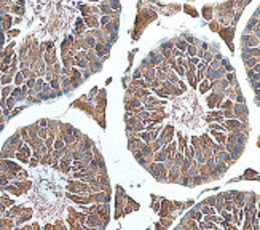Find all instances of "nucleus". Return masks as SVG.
<instances>
[{
  "label": "nucleus",
  "instance_id": "nucleus-16",
  "mask_svg": "<svg viewBox=\"0 0 260 230\" xmlns=\"http://www.w3.org/2000/svg\"><path fill=\"white\" fill-rule=\"evenodd\" d=\"M209 88H211V83H209V82H207L206 78H204V80L201 82V85H199V93H201V94H204V93H206V91H207Z\"/></svg>",
  "mask_w": 260,
  "mask_h": 230
},
{
  "label": "nucleus",
  "instance_id": "nucleus-1",
  "mask_svg": "<svg viewBox=\"0 0 260 230\" xmlns=\"http://www.w3.org/2000/svg\"><path fill=\"white\" fill-rule=\"evenodd\" d=\"M85 225L90 227V229H101V230L106 229V224H104V221L98 216V213L88 214V216H86V224Z\"/></svg>",
  "mask_w": 260,
  "mask_h": 230
},
{
  "label": "nucleus",
  "instance_id": "nucleus-27",
  "mask_svg": "<svg viewBox=\"0 0 260 230\" xmlns=\"http://www.w3.org/2000/svg\"><path fill=\"white\" fill-rule=\"evenodd\" d=\"M220 214H222V217L225 219V222H228V224H230V222H232V214L228 213V211H225V209H224V211H222V213H220Z\"/></svg>",
  "mask_w": 260,
  "mask_h": 230
},
{
  "label": "nucleus",
  "instance_id": "nucleus-44",
  "mask_svg": "<svg viewBox=\"0 0 260 230\" xmlns=\"http://www.w3.org/2000/svg\"><path fill=\"white\" fill-rule=\"evenodd\" d=\"M51 86H53V88H57V86H59V82H57V78H54V80L51 82Z\"/></svg>",
  "mask_w": 260,
  "mask_h": 230
},
{
  "label": "nucleus",
  "instance_id": "nucleus-25",
  "mask_svg": "<svg viewBox=\"0 0 260 230\" xmlns=\"http://www.w3.org/2000/svg\"><path fill=\"white\" fill-rule=\"evenodd\" d=\"M222 112H224V118H227V120H233V118H235L233 109L232 110H222Z\"/></svg>",
  "mask_w": 260,
  "mask_h": 230
},
{
  "label": "nucleus",
  "instance_id": "nucleus-4",
  "mask_svg": "<svg viewBox=\"0 0 260 230\" xmlns=\"http://www.w3.org/2000/svg\"><path fill=\"white\" fill-rule=\"evenodd\" d=\"M224 96L225 93H215V91H212V94H209L207 96V105L211 107V109H214V107H219L220 104H222V101H224Z\"/></svg>",
  "mask_w": 260,
  "mask_h": 230
},
{
  "label": "nucleus",
  "instance_id": "nucleus-14",
  "mask_svg": "<svg viewBox=\"0 0 260 230\" xmlns=\"http://www.w3.org/2000/svg\"><path fill=\"white\" fill-rule=\"evenodd\" d=\"M203 18L204 19H211L212 18V7L211 5H206L203 8Z\"/></svg>",
  "mask_w": 260,
  "mask_h": 230
},
{
  "label": "nucleus",
  "instance_id": "nucleus-10",
  "mask_svg": "<svg viewBox=\"0 0 260 230\" xmlns=\"http://www.w3.org/2000/svg\"><path fill=\"white\" fill-rule=\"evenodd\" d=\"M220 66H222V67L225 69V72H227V74H228V72H235V69H233V66L230 64V61H228L227 58H224V59L220 61Z\"/></svg>",
  "mask_w": 260,
  "mask_h": 230
},
{
  "label": "nucleus",
  "instance_id": "nucleus-22",
  "mask_svg": "<svg viewBox=\"0 0 260 230\" xmlns=\"http://www.w3.org/2000/svg\"><path fill=\"white\" fill-rule=\"evenodd\" d=\"M244 64H246V69H254V66L257 64V59L255 58H249L247 61H244Z\"/></svg>",
  "mask_w": 260,
  "mask_h": 230
},
{
  "label": "nucleus",
  "instance_id": "nucleus-18",
  "mask_svg": "<svg viewBox=\"0 0 260 230\" xmlns=\"http://www.w3.org/2000/svg\"><path fill=\"white\" fill-rule=\"evenodd\" d=\"M183 10H185V11H187L191 18H196V16H198V11H196L193 7H190V5H185V7H183Z\"/></svg>",
  "mask_w": 260,
  "mask_h": 230
},
{
  "label": "nucleus",
  "instance_id": "nucleus-7",
  "mask_svg": "<svg viewBox=\"0 0 260 230\" xmlns=\"http://www.w3.org/2000/svg\"><path fill=\"white\" fill-rule=\"evenodd\" d=\"M211 134L215 137V141L219 142L220 145H225V144H227V136H225V133H219V131L211 129Z\"/></svg>",
  "mask_w": 260,
  "mask_h": 230
},
{
  "label": "nucleus",
  "instance_id": "nucleus-2",
  "mask_svg": "<svg viewBox=\"0 0 260 230\" xmlns=\"http://www.w3.org/2000/svg\"><path fill=\"white\" fill-rule=\"evenodd\" d=\"M233 113H235V118H238V120H241V123L243 125H247V107H246V104H235L233 105Z\"/></svg>",
  "mask_w": 260,
  "mask_h": 230
},
{
  "label": "nucleus",
  "instance_id": "nucleus-11",
  "mask_svg": "<svg viewBox=\"0 0 260 230\" xmlns=\"http://www.w3.org/2000/svg\"><path fill=\"white\" fill-rule=\"evenodd\" d=\"M233 101H230V99H225V101H222V104L219 105L220 110H232L233 109Z\"/></svg>",
  "mask_w": 260,
  "mask_h": 230
},
{
  "label": "nucleus",
  "instance_id": "nucleus-46",
  "mask_svg": "<svg viewBox=\"0 0 260 230\" xmlns=\"http://www.w3.org/2000/svg\"><path fill=\"white\" fill-rule=\"evenodd\" d=\"M37 165V160H30V166H35Z\"/></svg>",
  "mask_w": 260,
  "mask_h": 230
},
{
  "label": "nucleus",
  "instance_id": "nucleus-13",
  "mask_svg": "<svg viewBox=\"0 0 260 230\" xmlns=\"http://www.w3.org/2000/svg\"><path fill=\"white\" fill-rule=\"evenodd\" d=\"M91 70V74H96V72H99L102 69V62L101 61H96V62H93V64H90V67H88Z\"/></svg>",
  "mask_w": 260,
  "mask_h": 230
},
{
  "label": "nucleus",
  "instance_id": "nucleus-43",
  "mask_svg": "<svg viewBox=\"0 0 260 230\" xmlns=\"http://www.w3.org/2000/svg\"><path fill=\"white\" fill-rule=\"evenodd\" d=\"M10 80H11V78H10V75H5L3 78H2V83H10Z\"/></svg>",
  "mask_w": 260,
  "mask_h": 230
},
{
  "label": "nucleus",
  "instance_id": "nucleus-34",
  "mask_svg": "<svg viewBox=\"0 0 260 230\" xmlns=\"http://www.w3.org/2000/svg\"><path fill=\"white\" fill-rule=\"evenodd\" d=\"M90 75H91V70H90V69H85V70H83V74H81V77H83V80H86V78H88Z\"/></svg>",
  "mask_w": 260,
  "mask_h": 230
},
{
  "label": "nucleus",
  "instance_id": "nucleus-45",
  "mask_svg": "<svg viewBox=\"0 0 260 230\" xmlns=\"http://www.w3.org/2000/svg\"><path fill=\"white\" fill-rule=\"evenodd\" d=\"M21 82H22V75H21V74H18V75H16V83L19 85Z\"/></svg>",
  "mask_w": 260,
  "mask_h": 230
},
{
  "label": "nucleus",
  "instance_id": "nucleus-38",
  "mask_svg": "<svg viewBox=\"0 0 260 230\" xmlns=\"http://www.w3.org/2000/svg\"><path fill=\"white\" fill-rule=\"evenodd\" d=\"M160 206H161V205H160V203L153 201V205H152V209H153V211H156V213H158V211H160Z\"/></svg>",
  "mask_w": 260,
  "mask_h": 230
},
{
  "label": "nucleus",
  "instance_id": "nucleus-32",
  "mask_svg": "<svg viewBox=\"0 0 260 230\" xmlns=\"http://www.w3.org/2000/svg\"><path fill=\"white\" fill-rule=\"evenodd\" d=\"M107 3H109L110 8H114V10H120V3H118V2H107Z\"/></svg>",
  "mask_w": 260,
  "mask_h": 230
},
{
  "label": "nucleus",
  "instance_id": "nucleus-31",
  "mask_svg": "<svg viewBox=\"0 0 260 230\" xmlns=\"http://www.w3.org/2000/svg\"><path fill=\"white\" fill-rule=\"evenodd\" d=\"M254 77H255V72H254L252 69H247V80H249V83L254 80Z\"/></svg>",
  "mask_w": 260,
  "mask_h": 230
},
{
  "label": "nucleus",
  "instance_id": "nucleus-39",
  "mask_svg": "<svg viewBox=\"0 0 260 230\" xmlns=\"http://www.w3.org/2000/svg\"><path fill=\"white\" fill-rule=\"evenodd\" d=\"M73 178H75V179H85V174H83V171H81V173H75V174H73Z\"/></svg>",
  "mask_w": 260,
  "mask_h": 230
},
{
  "label": "nucleus",
  "instance_id": "nucleus-33",
  "mask_svg": "<svg viewBox=\"0 0 260 230\" xmlns=\"http://www.w3.org/2000/svg\"><path fill=\"white\" fill-rule=\"evenodd\" d=\"M254 99H255V104L257 105H260V89H257V91H254Z\"/></svg>",
  "mask_w": 260,
  "mask_h": 230
},
{
  "label": "nucleus",
  "instance_id": "nucleus-26",
  "mask_svg": "<svg viewBox=\"0 0 260 230\" xmlns=\"http://www.w3.org/2000/svg\"><path fill=\"white\" fill-rule=\"evenodd\" d=\"M209 29H211L212 32H219L220 27H219V24H217V21H211V23H209Z\"/></svg>",
  "mask_w": 260,
  "mask_h": 230
},
{
  "label": "nucleus",
  "instance_id": "nucleus-15",
  "mask_svg": "<svg viewBox=\"0 0 260 230\" xmlns=\"http://www.w3.org/2000/svg\"><path fill=\"white\" fill-rule=\"evenodd\" d=\"M191 144H193V149H195V152L201 150V141H199V137H198V136H191Z\"/></svg>",
  "mask_w": 260,
  "mask_h": 230
},
{
  "label": "nucleus",
  "instance_id": "nucleus-28",
  "mask_svg": "<svg viewBox=\"0 0 260 230\" xmlns=\"http://www.w3.org/2000/svg\"><path fill=\"white\" fill-rule=\"evenodd\" d=\"M5 190H8V192H11V194H15V195H21V190H18L15 186H8V187H5Z\"/></svg>",
  "mask_w": 260,
  "mask_h": 230
},
{
  "label": "nucleus",
  "instance_id": "nucleus-42",
  "mask_svg": "<svg viewBox=\"0 0 260 230\" xmlns=\"http://www.w3.org/2000/svg\"><path fill=\"white\" fill-rule=\"evenodd\" d=\"M10 91H11V88H10V86H5L3 88V97L7 96V94H10Z\"/></svg>",
  "mask_w": 260,
  "mask_h": 230
},
{
  "label": "nucleus",
  "instance_id": "nucleus-3",
  "mask_svg": "<svg viewBox=\"0 0 260 230\" xmlns=\"http://www.w3.org/2000/svg\"><path fill=\"white\" fill-rule=\"evenodd\" d=\"M260 40L257 38L254 34L251 35H241V48H259Z\"/></svg>",
  "mask_w": 260,
  "mask_h": 230
},
{
  "label": "nucleus",
  "instance_id": "nucleus-30",
  "mask_svg": "<svg viewBox=\"0 0 260 230\" xmlns=\"http://www.w3.org/2000/svg\"><path fill=\"white\" fill-rule=\"evenodd\" d=\"M172 69H174L176 72L179 74V75H183V74H185V70H183V67H180V66H177V64H176V66H172Z\"/></svg>",
  "mask_w": 260,
  "mask_h": 230
},
{
  "label": "nucleus",
  "instance_id": "nucleus-17",
  "mask_svg": "<svg viewBox=\"0 0 260 230\" xmlns=\"http://www.w3.org/2000/svg\"><path fill=\"white\" fill-rule=\"evenodd\" d=\"M85 23H86L88 26H91V27L98 26V19H96V15H93V16H86V18H85Z\"/></svg>",
  "mask_w": 260,
  "mask_h": 230
},
{
  "label": "nucleus",
  "instance_id": "nucleus-9",
  "mask_svg": "<svg viewBox=\"0 0 260 230\" xmlns=\"http://www.w3.org/2000/svg\"><path fill=\"white\" fill-rule=\"evenodd\" d=\"M172 42L176 43V46H177V50H179L180 53H182V51H187V46H188V45H187V42H185V40H182V38H174Z\"/></svg>",
  "mask_w": 260,
  "mask_h": 230
},
{
  "label": "nucleus",
  "instance_id": "nucleus-47",
  "mask_svg": "<svg viewBox=\"0 0 260 230\" xmlns=\"http://www.w3.org/2000/svg\"><path fill=\"white\" fill-rule=\"evenodd\" d=\"M259 50H260V45H259Z\"/></svg>",
  "mask_w": 260,
  "mask_h": 230
},
{
  "label": "nucleus",
  "instance_id": "nucleus-21",
  "mask_svg": "<svg viewBox=\"0 0 260 230\" xmlns=\"http://www.w3.org/2000/svg\"><path fill=\"white\" fill-rule=\"evenodd\" d=\"M141 139L145 141V144H150V142H152V136H150L148 131H142V133H141Z\"/></svg>",
  "mask_w": 260,
  "mask_h": 230
},
{
  "label": "nucleus",
  "instance_id": "nucleus-20",
  "mask_svg": "<svg viewBox=\"0 0 260 230\" xmlns=\"http://www.w3.org/2000/svg\"><path fill=\"white\" fill-rule=\"evenodd\" d=\"M209 129H214V131H219V133H224L225 131L224 125H219V123H211V125H209Z\"/></svg>",
  "mask_w": 260,
  "mask_h": 230
},
{
  "label": "nucleus",
  "instance_id": "nucleus-29",
  "mask_svg": "<svg viewBox=\"0 0 260 230\" xmlns=\"http://www.w3.org/2000/svg\"><path fill=\"white\" fill-rule=\"evenodd\" d=\"M244 178L246 179H251V178H257V173L255 171H252V170H247L246 173H244Z\"/></svg>",
  "mask_w": 260,
  "mask_h": 230
},
{
  "label": "nucleus",
  "instance_id": "nucleus-6",
  "mask_svg": "<svg viewBox=\"0 0 260 230\" xmlns=\"http://www.w3.org/2000/svg\"><path fill=\"white\" fill-rule=\"evenodd\" d=\"M148 61H150L152 66H160L163 62V56L158 51H152V53H148Z\"/></svg>",
  "mask_w": 260,
  "mask_h": 230
},
{
  "label": "nucleus",
  "instance_id": "nucleus-24",
  "mask_svg": "<svg viewBox=\"0 0 260 230\" xmlns=\"http://www.w3.org/2000/svg\"><path fill=\"white\" fill-rule=\"evenodd\" d=\"M155 93L158 94V96H161V97H169V93H168L166 89H163V88H158V89H153Z\"/></svg>",
  "mask_w": 260,
  "mask_h": 230
},
{
  "label": "nucleus",
  "instance_id": "nucleus-19",
  "mask_svg": "<svg viewBox=\"0 0 260 230\" xmlns=\"http://www.w3.org/2000/svg\"><path fill=\"white\" fill-rule=\"evenodd\" d=\"M196 53H198V48H196L195 45H188V46H187V54H188V56L195 58Z\"/></svg>",
  "mask_w": 260,
  "mask_h": 230
},
{
  "label": "nucleus",
  "instance_id": "nucleus-41",
  "mask_svg": "<svg viewBox=\"0 0 260 230\" xmlns=\"http://www.w3.org/2000/svg\"><path fill=\"white\" fill-rule=\"evenodd\" d=\"M54 147H56V149H57V150H61V149H62V147H64V144H62V142H61V141H56V144H54Z\"/></svg>",
  "mask_w": 260,
  "mask_h": 230
},
{
  "label": "nucleus",
  "instance_id": "nucleus-40",
  "mask_svg": "<svg viewBox=\"0 0 260 230\" xmlns=\"http://www.w3.org/2000/svg\"><path fill=\"white\" fill-rule=\"evenodd\" d=\"M110 19H112V16H104V18L101 19V24H107Z\"/></svg>",
  "mask_w": 260,
  "mask_h": 230
},
{
  "label": "nucleus",
  "instance_id": "nucleus-36",
  "mask_svg": "<svg viewBox=\"0 0 260 230\" xmlns=\"http://www.w3.org/2000/svg\"><path fill=\"white\" fill-rule=\"evenodd\" d=\"M251 86L254 88V91H257V89H260V82H252Z\"/></svg>",
  "mask_w": 260,
  "mask_h": 230
},
{
  "label": "nucleus",
  "instance_id": "nucleus-37",
  "mask_svg": "<svg viewBox=\"0 0 260 230\" xmlns=\"http://www.w3.org/2000/svg\"><path fill=\"white\" fill-rule=\"evenodd\" d=\"M177 85L180 86V91H182V93H183V91H185V89H187V85H185V83H183L182 80H179V83H177Z\"/></svg>",
  "mask_w": 260,
  "mask_h": 230
},
{
  "label": "nucleus",
  "instance_id": "nucleus-23",
  "mask_svg": "<svg viewBox=\"0 0 260 230\" xmlns=\"http://www.w3.org/2000/svg\"><path fill=\"white\" fill-rule=\"evenodd\" d=\"M201 205H206V206H215V197H207Z\"/></svg>",
  "mask_w": 260,
  "mask_h": 230
},
{
  "label": "nucleus",
  "instance_id": "nucleus-8",
  "mask_svg": "<svg viewBox=\"0 0 260 230\" xmlns=\"http://www.w3.org/2000/svg\"><path fill=\"white\" fill-rule=\"evenodd\" d=\"M174 50V42L172 40H168V42H163L160 45V51L161 53H168V51H172Z\"/></svg>",
  "mask_w": 260,
  "mask_h": 230
},
{
  "label": "nucleus",
  "instance_id": "nucleus-12",
  "mask_svg": "<svg viewBox=\"0 0 260 230\" xmlns=\"http://www.w3.org/2000/svg\"><path fill=\"white\" fill-rule=\"evenodd\" d=\"M99 11L106 13L107 16H109V15H110V16H114V15H115V13L112 11V8H110V7H109V3H107V2H106V3H102L101 7H99Z\"/></svg>",
  "mask_w": 260,
  "mask_h": 230
},
{
  "label": "nucleus",
  "instance_id": "nucleus-5",
  "mask_svg": "<svg viewBox=\"0 0 260 230\" xmlns=\"http://www.w3.org/2000/svg\"><path fill=\"white\" fill-rule=\"evenodd\" d=\"M219 34H220L222 37H224L225 40H227V43H228V46H230V50H233V43H232V40H233V34H235V27H225V29H220Z\"/></svg>",
  "mask_w": 260,
  "mask_h": 230
},
{
  "label": "nucleus",
  "instance_id": "nucleus-35",
  "mask_svg": "<svg viewBox=\"0 0 260 230\" xmlns=\"http://www.w3.org/2000/svg\"><path fill=\"white\" fill-rule=\"evenodd\" d=\"M188 64H190V66H195V64H199V61H198V58H190V59H188Z\"/></svg>",
  "mask_w": 260,
  "mask_h": 230
}]
</instances>
